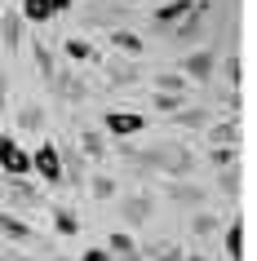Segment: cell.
Here are the masks:
<instances>
[{"instance_id": "obj_14", "label": "cell", "mask_w": 257, "mask_h": 261, "mask_svg": "<svg viewBox=\"0 0 257 261\" xmlns=\"http://www.w3.org/2000/svg\"><path fill=\"white\" fill-rule=\"evenodd\" d=\"M173 120L182 124V128H204V124H208V111H195V107H186V111H173Z\"/></svg>"}, {"instance_id": "obj_32", "label": "cell", "mask_w": 257, "mask_h": 261, "mask_svg": "<svg viewBox=\"0 0 257 261\" xmlns=\"http://www.w3.org/2000/svg\"><path fill=\"white\" fill-rule=\"evenodd\" d=\"M160 261H182V257H177V252H160Z\"/></svg>"}, {"instance_id": "obj_4", "label": "cell", "mask_w": 257, "mask_h": 261, "mask_svg": "<svg viewBox=\"0 0 257 261\" xmlns=\"http://www.w3.org/2000/svg\"><path fill=\"white\" fill-rule=\"evenodd\" d=\"M213 62H217L213 49H195V54L182 62V75H186V80H200V84H204L208 75H213Z\"/></svg>"}, {"instance_id": "obj_17", "label": "cell", "mask_w": 257, "mask_h": 261, "mask_svg": "<svg viewBox=\"0 0 257 261\" xmlns=\"http://www.w3.org/2000/svg\"><path fill=\"white\" fill-rule=\"evenodd\" d=\"M67 58H80V62H89V58H94V62H102V58H98V49H94V44H84V40H67Z\"/></svg>"}, {"instance_id": "obj_15", "label": "cell", "mask_w": 257, "mask_h": 261, "mask_svg": "<svg viewBox=\"0 0 257 261\" xmlns=\"http://www.w3.org/2000/svg\"><path fill=\"white\" fill-rule=\"evenodd\" d=\"M31 54H36V62H40V75H44V80H49V84H54V80H58V71H54V54H49L44 44H36Z\"/></svg>"}, {"instance_id": "obj_31", "label": "cell", "mask_w": 257, "mask_h": 261, "mask_svg": "<svg viewBox=\"0 0 257 261\" xmlns=\"http://www.w3.org/2000/svg\"><path fill=\"white\" fill-rule=\"evenodd\" d=\"M49 5H54V14H62V9H71L76 0H49Z\"/></svg>"}, {"instance_id": "obj_29", "label": "cell", "mask_w": 257, "mask_h": 261, "mask_svg": "<svg viewBox=\"0 0 257 261\" xmlns=\"http://www.w3.org/2000/svg\"><path fill=\"white\" fill-rule=\"evenodd\" d=\"M240 75H244L240 58H226V80H230V84H240Z\"/></svg>"}, {"instance_id": "obj_9", "label": "cell", "mask_w": 257, "mask_h": 261, "mask_svg": "<svg viewBox=\"0 0 257 261\" xmlns=\"http://www.w3.org/2000/svg\"><path fill=\"white\" fill-rule=\"evenodd\" d=\"M18 18H27V22H49V18H54V5H49V0H22V14Z\"/></svg>"}, {"instance_id": "obj_7", "label": "cell", "mask_w": 257, "mask_h": 261, "mask_svg": "<svg viewBox=\"0 0 257 261\" xmlns=\"http://www.w3.org/2000/svg\"><path fill=\"white\" fill-rule=\"evenodd\" d=\"M200 22H204V0L191 5V14L182 18V27H177V40H195V36H200Z\"/></svg>"}, {"instance_id": "obj_3", "label": "cell", "mask_w": 257, "mask_h": 261, "mask_svg": "<svg viewBox=\"0 0 257 261\" xmlns=\"http://www.w3.org/2000/svg\"><path fill=\"white\" fill-rule=\"evenodd\" d=\"M102 128L115 133V138H133V133L147 128V120H142L137 111H107V115H102Z\"/></svg>"}, {"instance_id": "obj_20", "label": "cell", "mask_w": 257, "mask_h": 261, "mask_svg": "<svg viewBox=\"0 0 257 261\" xmlns=\"http://www.w3.org/2000/svg\"><path fill=\"white\" fill-rule=\"evenodd\" d=\"M40 107H27V111H18V128H27V133H36V128H40Z\"/></svg>"}, {"instance_id": "obj_33", "label": "cell", "mask_w": 257, "mask_h": 261, "mask_svg": "<svg viewBox=\"0 0 257 261\" xmlns=\"http://www.w3.org/2000/svg\"><path fill=\"white\" fill-rule=\"evenodd\" d=\"M5 89H9V84H5V75H0V107H5Z\"/></svg>"}, {"instance_id": "obj_35", "label": "cell", "mask_w": 257, "mask_h": 261, "mask_svg": "<svg viewBox=\"0 0 257 261\" xmlns=\"http://www.w3.org/2000/svg\"><path fill=\"white\" fill-rule=\"evenodd\" d=\"M115 5H137V0H115Z\"/></svg>"}, {"instance_id": "obj_5", "label": "cell", "mask_w": 257, "mask_h": 261, "mask_svg": "<svg viewBox=\"0 0 257 261\" xmlns=\"http://www.w3.org/2000/svg\"><path fill=\"white\" fill-rule=\"evenodd\" d=\"M0 36H5V49L18 54V49H22V18H18V14H5V18H0Z\"/></svg>"}, {"instance_id": "obj_10", "label": "cell", "mask_w": 257, "mask_h": 261, "mask_svg": "<svg viewBox=\"0 0 257 261\" xmlns=\"http://www.w3.org/2000/svg\"><path fill=\"white\" fill-rule=\"evenodd\" d=\"M191 5H195V0H173V5H164L160 14H155V22H160V27H169V22H182V18L191 14Z\"/></svg>"}, {"instance_id": "obj_34", "label": "cell", "mask_w": 257, "mask_h": 261, "mask_svg": "<svg viewBox=\"0 0 257 261\" xmlns=\"http://www.w3.org/2000/svg\"><path fill=\"white\" fill-rule=\"evenodd\" d=\"M0 261H22V257H18V252H5V257H0Z\"/></svg>"}, {"instance_id": "obj_23", "label": "cell", "mask_w": 257, "mask_h": 261, "mask_svg": "<svg viewBox=\"0 0 257 261\" xmlns=\"http://www.w3.org/2000/svg\"><path fill=\"white\" fill-rule=\"evenodd\" d=\"M169 195H173V199H182V204H200V199H204L195 186H169Z\"/></svg>"}, {"instance_id": "obj_13", "label": "cell", "mask_w": 257, "mask_h": 261, "mask_svg": "<svg viewBox=\"0 0 257 261\" xmlns=\"http://www.w3.org/2000/svg\"><path fill=\"white\" fill-rule=\"evenodd\" d=\"M208 142L213 146H240V128L235 124H213L208 128Z\"/></svg>"}, {"instance_id": "obj_25", "label": "cell", "mask_w": 257, "mask_h": 261, "mask_svg": "<svg viewBox=\"0 0 257 261\" xmlns=\"http://www.w3.org/2000/svg\"><path fill=\"white\" fill-rule=\"evenodd\" d=\"M54 226H58L62 234H76V217H71L67 208H58V213H54Z\"/></svg>"}, {"instance_id": "obj_28", "label": "cell", "mask_w": 257, "mask_h": 261, "mask_svg": "<svg viewBox=\"0 0 257 261\" xmlns=\"http://www.w3.org/2000/svg\"><path fill=\"white\" fill-rule=\"evenodd\" d=\"M182 80H186V75H160V93H177Z\"/></svg>"}, {"instance_id": "obj_8", "label": "cell", "mask_w": 257, "mask_h": 261, "mask_svg": "<svg viewBox=\"0 0 257 261\" xmlns=\"http://www.w3.org/2000/svg\"><path fill=\"white\" fill-rule=\"evenodd\" d=\"M5 195H9L14 204H40V191H36V186H27V177H14Z\"/></svg>"}, {"instance_id": "obj_26", "label": "cell", "mask_w": 257, "mask_h": 261, "mask_svg": "<svg viewBox=\"0 0 257 261\" xmlns=\"http://www.w3.org/2000/svg\"><path fill=\"white\" fill-rule=\"evenodd\" d=\"M191 230H195V234H217V221L208 217V213H204V217H195V221H191Z\"/></svg>"}, {"instance_id": "obj_16", "label": "cell", "mask_w": 257, "mask_h": 261, "mask_svg": "<svg viewBox=\"0 0 257 261\" xmlns=\"http://www.w3.org/2000/svg\"><path fill=\"white\" fill-rule=\"evenodd\" d=\"M0 230L14 234V239H36V234H31V226H22L18 217H5V213H0Z\"/></svg>"}, {"instance_id": "obj_19", "label": "cell", "mask_w": 257, "mask_h": 261, "mask_svg": "<svg viewBox=\"0 0 257 261\" xmlns=\"http://www.w3.org/2000/svg\"><path fill=\"white\" fill-rule=\"evenodd\" d=\"M111 40H115V44H120V49H124V54H142V40H137V36H133V31H111Z\"/></svg>"}, {"instance_id": "obj_21", "label": "cell", "mask_w": 257, "mask_h": 261, "mask_svg": "<svg viewBox=\"0 0 257 261\" xmlns=\"http://www.w3.org/2000/svg\"><path fill=\"white\" fill-rule=\"evenodd\" d=\"M80 146H84V151H89V155H94V160H98L107 142H102V133H94V128H84V133H80Z\"/></svg>"}, {"instance_id": "obj_18", "label": "cell", "mask_w": 257, "mask_h": 261, "mask_svg": "<svg viewBox=\"0 0 257 261\" xmlns=\"http://www.w3.org/2000/svg\"><path fill=\"white\" fill-rule=\"evenodd\" d=\"M208 164L213 168H230L235 164V146H213V151H208Z\"/></svg>"}, {"instance_id": "obj_27", "label": "cell", "mask_w": 257, "mask_h": 261, "mask_svg": "<svg viewBox=\"0 0 257 261\" xmlns=\"http://www.w3.org/2000/svg\"><path fill=\"white\" fill-rule=\"evenodd\" d=\"M222 191H226V195H235V191H240V173L222 168Z\"/></svg>"}, {"instance_id": "obj_1", "label": "cell", "mask_w": 257, "mask_h": 261, "mask_svg": "<svg viewBox=\"0 0 257 261\" xmlns=\"http://www.w3.org/2000/svg\"><path fill=\"white\" fill-rule=\"evenodd\" d=\"M0 168L9 177H27L31 173V151H22L18 138H9V133H0Z\"/></svg>"}, {"instance_id": "obj_30", "label": "cell", "mask_w": 257, "mask_h": 261, "mask_svg": "<svg viewBox=\"0 0 257 261\" xmlns=\"http://www.w3.org/2000/svg\"><path fill=\"white\" fill-rule=\"evenodd\" d=\"M80 261H115V257H111L107 248H89V252H84V257H80Z\"/></svg>"}, {"instance_id": "obj_2", "label": "cell", "mask_w": 257, "mask_h": 261, "mask_svg": "<svg viewBox=\"0 0 257 261\" xmlns=\"http://www.w3.org/2000/svg\"><path fill=\"white\" fill-rule=\"evenodd\" d=\"M31 173H40L44 181H62V155H58V146L54 142H44L40 151H31Z\"/></svg>"}, {"instance_id": "obj_6", "label": "cell", "mask_w": 257, "mask_h": 261, "mask_svg": "<svg viewBox=\"0 0 257 261\" xmlns=\"http://www.w3.org/2000/svg\"><path fill=\"white\" fill-rule=\"evenodd\" d=\"M107 252H111V257H129V261H133V257H137L133 234H129V230H115V234H107Z\"/></svg>"}, {"instance_id": "obj_36", "label": "cell", "mask_w": 257, "mask_h": 261, "mask_svg": "<svg viewBox=\"0 0 257 261\" xmlns=\"http://www.w3.org/2000/svg\"><path fill=\"white\" fill-rule=\"evenodd\" d=\"M0 199H5V186H0Z\"/></svg>"}, {"instance_id": "obj_22", "label": "cell", "mask_w": 257, "mask_h": 261, "mask_svg": "<svg viewBox=\"0 0 257 261\" xmlns=\"http://www.w3.org/2000/svg\"><path fill=\"white\" fill-rule=\"evenodd\" d=\"M151 102H155V111H169V115H173V111H182V93H160V97H151Z\"/></svg>"}, {"instance_id": "obj_24", "label": "cell", "mask_w": 257, "mask_h": 261, "mask_svg": "<svg viewBox=\"0 0 257 261\" xmlns=\"http://www.w3.org/2000/svg\"><path fill=\"white\" fill-rule=\"evenodd\" d=\"M111 195H115V181L98 173V177H94V199H111Z\"/></svg>"}, {"instance_id": "obj_12", "label": "cell", "mask_w": 257, "mask_h": 261, "mask_svg": "<svg viewBox=\"0 0 257 261\" xmlns=\"http://www.w3.org/2000/svg\"><path fill=\"white\" fill-rule=\"evenodd\" d=\"M222 248L230 252V261H240L244 257V226L235 221V226H226V234H222Z\"/></svg>"}, {"instance_id": "obj_11", "label": "cell", "mask_w": 257, "mask_h": 261, "mask_svg": "<svg viewBox=\"0 0 257 261\" xmlns=\"http://www.w3.org/2000/svg\"><path fill=\"white\" fill-rule=\"evenodd\" d=\"M120 208H124V217H129V226H137V221L151 217V199H147V195H133V199L120 204Z\"/></svg>"}]
</instances>
